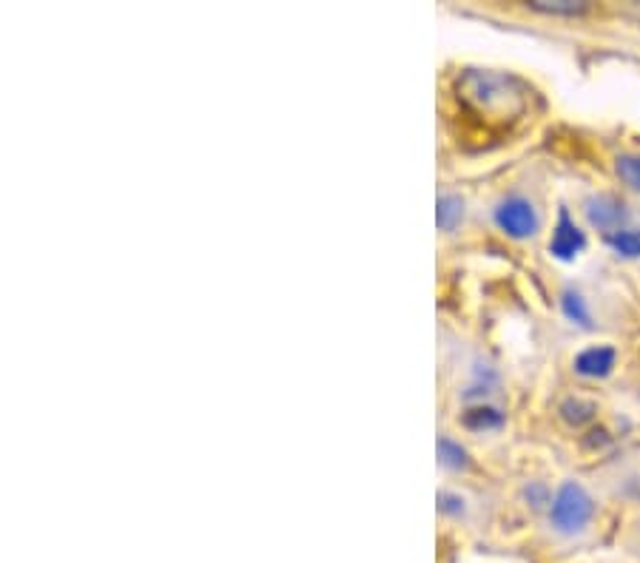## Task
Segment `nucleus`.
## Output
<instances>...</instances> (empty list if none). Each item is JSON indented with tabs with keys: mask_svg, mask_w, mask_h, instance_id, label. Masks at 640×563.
<instances>
[{
	"mask_svg": "<svg viewBox=\"0 0 640 563\" xmlns=\"http://www.w3.org/2000/svg\"><path fill=\"white\" fill-rule=\"evenodd\" d=\"M595 515V501L578 481H567L555 492L549 504V521L560 535H578L589 526Z\"/></svg>",
	"mask_w": 640,
	"mask_h": 563,
	"instance_id": "obj_1",
	"label": "nucleus"
},
{
	"mask_svg": "<svg viewBox=\"0 0 640 563\" xmlns=\"http://www.w3.org/2000/svg\"><path fill=\"white\" fill-rule=\"evenodd\" d=\"M495 226L513 239H529L538 233L541 217L527 197H507L495 208Z\"/></svg>",
	"mask_w": 640,
	"mask_h": 563,
	"instance_id": "obj_2",
	"label": "nucleus"
},
{
	"mask_svg": "<svg viewBox=\"0 0 640 563\" xmlns=\"http://www.w3.org/2000/svg\"><path fill=\"white\" fill-rule=\"evenodd\" d=\"M584 246H587L584 231L575 226V219L569 217L567 208H560L558 226H555L553 239H549V251H553L558 259H564V262H569V259H575L580 251H584Z\"/></svg>",
	"mask_w": 640,
	"mask_h": 563,
	"instance_id": "obj_3",
	"label": "nucleus"
},
{
	"mask_svg": "<svg viewBox=\"0 0 640 563\" xmlns=\"http://www.w3.org/2000/svg\"><path fill=\"white\" fill-rule=\"evenodd\" d=\"M584 213H587V219L592 222L595 228H600V231H609V237L620 231V222H623V217H627V211H623V202H618V199L609 197V194L589 197L587 202H584Z\"/></svg>",
	"mask_w": 640,
	"mask_h": 563,
	"instance_id": "obj_4",
	"label": "nucleus"
},
{
	"mask_svg": "<svg viewBox=\"0 0 640 563\" xmlns=\"http://www.w3.org/2000/svg\"><path fill=\"white\" fill-rule=\"evenodd\" d=\"M615 356H618L615 347H607V345L587 347V351L578 353V358H575V373L587 378L609 376L615 367Z\"/></svg>",
	"mask_w": 640,
	"mask_h": 563,
	"instance_id": "obj_5",
	"label": "nucleus"
},
{
	"mask_svg": "<svg viewBox=\"0 0 640 563\" xmlns=\"http://www.w3.org/2000/svg\"><path fill=\"white\" fill-rule=\"evenodd\" d=\"M461 421H464V427H470V430H493V427H501L504 416H501L495 407H475V410L464 413Z\"/></svg>",
	"mask_w": 640,
	"mask_h": 563,
	"instance_id": "obj_6",
	"label": "nucleus"
},
{
	"mask_svg": "<svg viewBox=\"0 0 640 563\" xmlns=\"http://www.w3.org/2000/svg\"><path fill=\"white\" fill-rule=\"evenodd\" d=\"M615 174H618L623 186L640 191V154H623V157L615 159Z\"/></svg>",
	"mask_w": 640,
	"mask_h": 563,
	"instance_id": "obj_7",
	"label": "nucleus"
},
{
	"mask_svg": "<svg viewBox=\"0 0 640 563\" xmlns=\"http://www.w3.org/2000/svg\"><path fill=\"white\" fill-rule=\"evenodd\" d=\"M461 213H464V202H461L459 197H453V194H441L439 197V228L450 231V228H453L455 222L461 219Z\"/></svg>",
	"mask_w": 640,
	"mask_h": 563,
	"instance_id": "obj_8",
	"label": "nucleus"
},
{
	"mask_svg": "<svg viewBox=\"0 0 640 563\" xmlns=\"http://www.w3.org/2000/svg\"><path fill=\"white\" fill-rule=\"evenodd\" d=\"M609 246L620 257H640V231H629V228H620L618 233L609 237Z\"/></svg>",
	"mask_w": 640,
	"mask_h": 563,
	"instance_id": "obj_9",
	"label": "nucleus"
},
{
	"mask_svg": "<svg viewBox=\"0 0 640 563\" xmlns=\"http://www.w3.org/2000/svg\"><path fill=\"white\" fill-rule=\"evenodd\" d=\"M529 9L547 14H584L589 7L587 3H573V0H535V3H529Z\"/></svg>",
	"mask_w": 640,
	"mask_h": 563,
	"instance_id": "obj_10",
	"label": "nucleus"
},
{
	"mask_svg": "<svg viewBox=\"0 0 640 563\" xmlns=\"http://www.w3.org/2000/svg\"><path fill=\"white\" fill-rule=\"evenodd\" d=\"M560 413H564V418L573 421V425H584V421H589V418L595 416V405L592 402H584V398H569V402H564Z\"/></svg>",
	"mask_w": 640,
	"mask_h": 563,
	"instance_id": "obj_11",
	"label": "nucleus"
},
{
	"mask_svg": "<svg viewBox=\"0 0 640 563\" xmlns=\"http://www.w3.org/2000/svg\"><path fill=\"white\" fill-rule=\"evenodd\" d=\"M439 452H441V465L453 467V470H461V467L468 465V452L461 450L459 445H453L450 438H441Z\"/></svg>",
	"mask_w": 640,
	"mask_h": 563,
	"instance_id": "obj_12",
	"label": "nucleus"
},
{
	"mask_svg": "<svg viewBox=\"0 0 640 563\" xmlns=\"http://www.w3.org/2000/svg\"><path fill=\"white\" fill-rule=\"evenodd\" d=\"M564 311H567L569 319L580 322V325H587L589 322V313H587V307H584V299H580L578 293H573V291L564 293Z\"/></svg>",
	"mask_w": 640,
	"mask_h": 563,
	"instance_id": "obj_13",
	"label": "nucleus"
}]
</instances>
